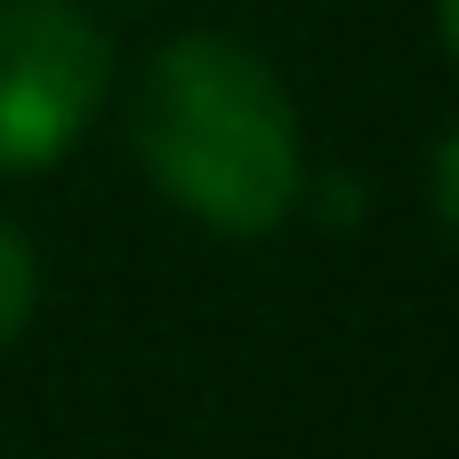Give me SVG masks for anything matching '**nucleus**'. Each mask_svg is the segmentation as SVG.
I'll return each mask as SVG.
<instances>
[{"label": "nucleus", "instance_id": "1", "mask_svg": "<svg viewBox=\"0 0 459 459\" xmlns=\"http://www.w3.org/2000/svg\"><path fill=\"white\" fill-rule=\"evenodd\" d=\"M145 178L210 234H274L307 194L299 105L282 73L234 32H178L153 48L129 97Z\"/></svg>", "mask_w": 459, "mask_h": 459}, {"label": "nucleus", "instance_id": "5", "mask_svg": "<svg viewBox=\"0 0 459 459\" xmlns=\"http://www.w3.org/2000/svg\"><path fill=\"white\" fill-rule=\"evenodd\" d=\"M444 48H452V65H459V0H444Z\"/></svg>", "mask_w": 459, "mask_h": 459}, {"label": "nucleus", "instance_id": "4", "mask_svg": "<svg viewBox=\"0 0 459 459\" xmlns=\"http://www.w3.org/2000/svg\"><path fill=\"white\" fill-rule=\"evenodd\" d=\"M436 210H444V226L459 234V129L436 145Z\"/></svg>", "mask_w": 459, "mask_h": 459}, {"label": "nucleus", "instance_id": "2", "mask_svg": "<svg viewBox=\"0 0 459 459\" xmlns=\"http://www.w3.org/2000/svg\"><path fill=\"white\" fill-rule=\"evenodd\" d=\"M113 89V48L73 0H0V178H32L81 145Z\"/></svg>", "mask_w": 459, "mask_h": 459}, {"label": "nucleus", "instance_id": "3", "mask_svg": "<svg viewBox=\"0 0 459 459\" xmlns=\"http://www.w3.org/2000/svg\"><path fill=\"white\" fill-rule=\"evenodd\" d=\"M32 299H40V258H32V242L0 218V347L32 323Z\"/></svg>", "mask_w": 459, "mask_h": 459}]
</instances>
